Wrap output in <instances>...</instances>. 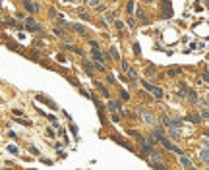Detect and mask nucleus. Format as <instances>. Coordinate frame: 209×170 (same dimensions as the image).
Segmentation results:
<instances>
[{
    "label": "nucleus",
    "instance_id": "obj_23",
    "mask_svg": "<svg viewBox=\"0 0 209 170\" xmlns=\"http://www.w3.org/2000/svg\"><path fill=\"white\" fill-rule=\"evenodd\" d=\"M138 18H139V21H145V16H143V12H141V10L138 12Z\"/></svg>",
    "mask_w": 209,
    "mask_h": 170
},
{
    "label": "nucleus",
    "instance_id": "obj_19",
    "mask_svg": "<svg viewBox=\"0 0 209 170\" xmlns=\"http://www.w3.org/2000/svg\"><path fill=\"white\" fill-rule=\"evenodd\" d=\"M18 124H21V126H31V122H29V120H18Z\"/></svg>",
    "mask_w": 209,
    "mask_h": 170
},
{
    "label": "nucleus",
    "instance_id": "obj_12",
    "mask_svg": "<svg viewBox=\"0 0 209 170\" xmlns=\"http://www.w3.org/2000/svg\"><path fill=\"white\" fill-rule=\"evenodd\" d=\"M111 56H112L114 60H120V54H118V51H116L114 46H111Z\"/></svg>",
    "mask_w": 209,
    "mask_h": 170
},
{
    "label": "nucleus",
    "instance_id": "obj_5",
    "mask_svg": "<svg viewBox=\"0 0 209 170\" xmlns=\"http://www.w3.org/2000/svg\"><path fill=\"white\" fill-rule=\"evenodd\" d=\"M149 162H151V164H155V162H161V155H159V153H153V155L149 156Z\"/></svg>",
    "mask_w": 209,
    "mask_h": 170
},
{
    "label": "nucleus",
    "instance_id": "obj_2",
    "mask_svg": "<svg viewBox=\"0 0 209 170\" xmlns=\"http://www.w3.org/2000/svg\"><path fill=\"white\" fill-rule=\"evenodd\" d=\"M159 139H161V143H163V145H165V147H167V149H170V151H174V153H178V155H182V151H180V149H178L176 145H172V143L168 141L167 137H163V135H161V137H159Z\"/></svg>",
    "mask_w": 209,
    "mask_h": 170
},
{
    "label": "nucleus",
    "instance_id": "obj_21",
    "mask_svg": "<svg viewBox=\"0 0 209 170\" xmlns=\"http://www.w3.org/2000/svg\"><path fill=\"white\" fill-rule=\"evenodd\" d=\"M153 133L157 135V137H161V135H163V129H161V128H155V129H153Z\"/></svg>",
    "mask_w": 209,
    "mask_h": 170
},
{
    "label": "nucleus",
    "instance_id": "obj_8",
    "mask_svg": "<svg viewBox=\"0 0 209 170\" xmlns=\"http://www.w3.org/2000/svg\"><path fill=\"white\" fill-rule=\"evenodd\" d=\"M151 91H153V95L157 97V99H161V97H163V89L161 87H151Z\"/></svg>",
    "mask_w": 209,
    "mask_h": 170
},
{
    "label": "nucleus",
    "instance_id": "obj_6",
    "mask_svg": "<svg viewBox=\"0 0 209 170\" xmlns=\"http://www.w3.org/2000/svg\"><path fill=\"white\" fill-rule=\"evenodd\" d=\"M163 16H165V18H170L172 16V10H170V4H168V2H165V14Z\"/></svg>",
    "mask_w": 209,
    "mask_h": 170
},
{
    "label": "nucleus",
    "instance_id": "obj_14",
    "mask_svg": "<svg viewBox=\"0 0 209 170\" xmlns=\"http://www.w3.org/2000/svg\"><path fill=\"white\" fill-rule=\"evenodd\" d=\"M163 124H165V126H170V124H172V118H170V116H163Z\"/></svg>",
    "mask_w": 209,
    "mask_h": 170
},
{
    "label": "nucleus",
    "instance_id": "obj_11",
    "mask_svg": "<svg viewBox=\"0 0 209 170\" xmlns=\"http://www.w3.org/2000/svg\"><path fill=\"white\" fill-rule=\"evenodd\" d=\"M200 159H201L203 162H209V151H201V153H200Z\"/></svg>",
    "mask_w": 209,
    "mask_h": 170
},
{
    "label": "nucleus",
    "instance_id": "obj_27",
    "mask_svg": "<svg viewBox=\"0 0 209 170\" xmlns=\"http://www.w3.org/2000/svg\"><path fill=\"white\" fill-rule=\"evenodd\" d=\"M201 116H205V118H209V110H207V108H205V110L201 112Z\"/></svg>",
    "mask_w": 209,
    "mask_h": 170
},
{
    "label": "nucleus",
    "instance_id": "obj_28",
    "mask_svg": "<svg viewBox=\"0 0 209 170\" xmlns=\"http://www.w3.org/2000/svg\"><path fill=\"white\" fill-rule=\"evenodd\" d=\"M203 79H205V81H209V72H205V74H203Z\"/></svg>",
    "mask_w": 209,
    "mask_h": 170
},
{
    "label": "nucleus",
    "instance_id": "obj_29",
    "mask_svg": "<svg viewBox=\"0 0 209 170\" xmlns=\"http://www.w3.org/2000/svg\"><path fill=\"white\" fill-rule=\"evenodd\" d=\"M145 2H151V0H145Z\"/></svg>",
    "mask_w": 209,
    "mask_h": 170
},
{
    "label": "nucleus",
    "instance_id": "obj_9",
    "mask_svg": "<svg viewBox=\"0 0 209 170\" xmlns=\"http://www.w3.org/2000/svg\"><path fill=\"white\" fill-rule=\"evenodd\" d=\"M186 95H188V99H190L192 102H198V95H195V91H188Z\"/></svg>",
    "mask_w": 209,
    "mask_h": 170
},
{
    "label": "nucleus",
    "instance_id": "obj_26",
    "mask_svg": "<svg viewBox=\"0 0 209 170\" xmlns=\"http://www.w3.org/2000/svg\"><path fill=\"white\" fill-rule=\"evenodd\" d=\"M122 70H124V72H128V70H130V66H128V62H122Z\"/></svg>",
    "mask_w": 209,
    "mask_h": 170
},
{
    "label": "nucleus",
    "instance_id": "obj_7",
    "mask_svg": "<svg viewBox=\"0 0 209 170\" xmlns=\"http://www.w3.org/2000/svg\"><path fill=\"white\" fill-rule=\"evenodd\" d=\"M180 162H182V166H186V168H192L190 159H186V156H182V155H180Z\"/></svg>",
    "mask_w": 209,
    "mask_h": 170
},
{
    "label": "nucleus",
    "instance_id": "obj_22",
    "mask_svg": "<svg viewBox=\"0 0 209 170\" xmlns=\"http://www.w3.org/2000/svg\"><path fill=\"white\" fill-rule=\"evenodd\" d=\"M178 72H180V70H178V68H172V70H168L167 74H168V75H174V74H178Z\"/></svg>",
    "mask_w": 209,
    "mask_h": 170
},
{
    "label": "nucleus",
    "instance_id": "obj_24",
    "mask_svg": "<svg viewBox=\"0 0 209 170\" xmlns=\"http://www.w3.org/2000/svg\"><path fill=\"white\" fill-rule=\"evenodd\" d=\"M54 33H56V35H58V37H64V31H62V29H58V27L54 29Z\"/></svg>",
    "mask_w": 209,
    "mask_h": 170
},
{
    "label": "nucleus",
    "instance_id": "obj_1",
    "mask_svg": "<svg viewBox=\"0 0 209 170\" xmlns=\"http://www.w3.org/2000/svg\"><path fill=\"white\" fill-rule=\"evenodd\" d=\"M25 27H27L29 31H33V33H35V31H41V25H39V23L35 21L33 18H27V21H25Z\"/></svg>",
    "mask_w": 209,
    "mask_h": 170
},
{
    "label": "nucleus",
    "instance_id": "obj_4",
    "mask_svg": "<svg viewBox=\"0 0 209 170\" xmlns=\"http://www.w3.org/2000/svg\"><path fill=\"white\" fill-rule=\"evenodd\" d=\"M143 120H145V124H155V116L149 114V112H143Z\"/></svg>",
    "mask_w": 209,
    "mask_h": 170
},
{
    "label": "nucleus",
    "instance_id": "obj_18",
    "mask_svg": "<svg viewBox=\"0 0 209 170\" xmlns=\"http://www.w3.org/2000/svg\"><path fill=\"white\" fill-rule=\"evenodd\" d=\"M128 78H130V79H136V78H138V74H136L134 70H128Z\"/></svg>",
    "mask_w": 209,
    "mask_h": 170
},
{
    "label": "nucleus",
    "instance_id": "obj_13",
    "mask_svg": "<svg viewBox=\"0 0 209 170\" xmlns=\"http://www.w3.org/2000/svg\"><path fill=\"white\" fill-rule=\"evenodd\" d=\"M111 110H118V108H120V102H116V101H111Z\"/></svg>",
    "mask_w": 209,
    "mask_h": 170
},
{
    "label": "nucleus",
    "instance_id": "obj_15",
    "mask_svg": "<svg viewBox=\"0 0 209 170\" xmlns=\"http://www.w3.org/2000/svg\"><path fill=\"white\" fill-rule=\"evenodd\" d=\"M8 151L12 153V155H18V147H16V145H8Z\"/></svg>",
    "mask_w": 209,
    "mask_h": 170
},
{
    "label": "nucleus",
    "instance_id": "obj_10",
    "mask_svg": "<svg viewBox=\"0 0 209 170\" xmlns=\"http://www.w3.org/2000/svg\"><path fill=\"white\" fill-rule=\"evenodd\" d=\"M74 29L79 33V35H85V29H83V25H81V23H76V25H74Z\"/></svg>",
    "mask_w": 209,
    "mask_h": 170
},
{
    "label": "nucleus",
    "instance_id": "obj_17",
    "mask_svg": "<svg viewBox=\"0 0 209 170\" xmlns=\"http://www.w3.org/2000/svg\"><path fill=\"white\" fill-rule=\"evenodd\" d=\"M128 14H134V2H132V0H130V2H128Z\"/></svg>",
    "mask_w": 209,
    "mask_h": 170
},
{
    "label": "nucleus",
    "instance_id": "obj_3",
    "mask_svg": "<svg viewBox=\"0 0 209 170\" xmlns=\"http://www.w3.org/2000/svg\"><path fill=\"white\" fill-rule=\"evenodd\" d=\"M23 6H25V10H27V12H31V14H37V12H39V6L35 4V2H31V0H25V2H23Z\"/></svg>",
    "mask_w": 209,
    "mask_h": 170
},
{
    "label": "nucleus",
    "instance_id": "obj_16",
    "mask_svg": "<svg viewBox=\"0 0 209 170\" xmlns=\"http://www.w3.org/2000/svg\"><path fill=\"white\" fill-rule=\"evenodd\" d=\"M188 120H192V122H201V116H195V114H192V116H188Z\"/></svg>",
    "mask_w": 209,
    "mask_h": 170
},
{
    "label": "nucleus",
    "instance_id": "obj_25",
    "mask_svg": "<svg viewBox=\"0 0 209 170\" xmlns=\"http://www.w3.org/2000/svg\"><path fill=\"white\" fill-rule=\"evenodd\" d=\"M87 4H89V6H97L99 0H87Z\"/></svg>",
    "mask_w": 209,
    "mask_h": 170
},
{
    "label": "nucleus",
    "instance_id": "obj_20",
    "mask_svg": "<svg viewBox=\"0 0 209 170\" xmlns=\"http://www.w3.org/2000/svg\"><path fill=\"white\" fill-rule=\"evenodd\" d=\"M85 70H87V74H89V75L93 74V68H91V64H89V62H85Z\"/></svg>",
    "mask_w": 209,
    "mask_h": 170
}]
</instances>
